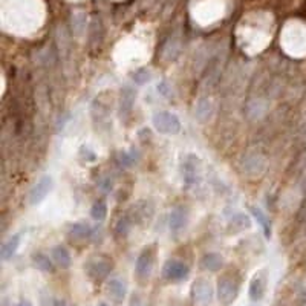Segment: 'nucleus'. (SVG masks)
<instances>
[{"instance_id":"5701e85b","label":"nucleus","mask_w":306,"mask_h":306,"mask_svg":"<svg viewBox=\"0 0 306 306\" xmlns=\"http://www.w3.org/2000/svg\"><path fill=\"white\" fill-rule=\"evenodd\" d=\"M17 306H32L31 303H28V301H22V303H19Z\"/></svg>"},{"instance_id":"f8f14e48","label":"nucleus","mask_w":306,"mask_h":306,"mask_svg":"<svg viewBox=\"0 0 306 306\" xmlns=\"http://www.w3.org/2000/svg\"><path fill=\"white\" fill-rule=\"evenodd\" d=\"M251 226V220L247 214L239 213L236 216H233V219L230 220L228 223V232L230 233H242L245 230H248Z\"/></svg>"},{"instance_id":"4be33fe9","label":"nucleus","mask_w":306,"mask_h":306,"mask_svg":"<svg viewBox=\"0 0 306 306\" xmlns=\"http://www.w3.org/2000/svg\"><path fill=\"white\" fill-rule=\"evenodd\" d=\"M54 306H72L67 300H63V298H55L54 300Z\"/></svg>"},{"instance_id":"9d476101","label":"nucleus","mask_w":306,"mask_h":306,"mask_svg":"<svg viewBox=\"0 0 306 306\" xmlns=\"http://www.w3.org/2000/svg\"><path fill=\"white\" fill-rule=\"evenodd\" d=\"M187 220H188V216L182 207L172 210V213H170V230L175 233L181 232V230L187 225Z\"/></svg>"},{"instance_id":"f3484780","label":"nucleus","mask_w":306,"mask_h":306,"mask_svg":"<svg viewBox=\"0 0 306 306\" xmlns=\"http://www.w3.org/2000/svg\"><path fill=\"white\" fill-rule=\"evenodd\" d=\"M91 216H92L94 220H98V222L104 220L106 216H107V205H106V202L101 201V199L95 201L94 205L91 207Z\"/></svg>"},{"instance_id":"7ed1b4c3","label":"nucleus","mask_w":306,"mask_h":306,"mask_svg":"<svg viewBox=\"0 0 306 306\" xmlns=\"http://www.w3.org/2000/svg\"><path fill=\"white\" fill-rule=\"evenodd\" d=\"M188 273H190L188 265L184 263L182 260H178V259H170L163 266V276L172 282L185 280L188 277Z\"/></svg>"},{"instance_id":"a211bd4d","label":"nucleus","mask_w":306,"mask_h":306,"mask_svg":"<svg viewBox=\"0 0 306 306\" xmlns=\"http://www.w3.org/2000/svg\"><path fill=\"white\" fill-rule=\"evenodd\" d=\"M34 265L38 268L40 271L45 273H51L52 271V260L46 256V254H35L34 256Z\"/></svg>"},{"instance_id":"2eb2a0df","label":"nucleus","mask_w":306,"mask_h":306,"mask_svg":"<svg viewBox=\"0 0 306 306\" xmlns=\"http://www.w3.org/2000/svg\"><path fill=\"white\" fill-rule=\"evenodd\" d=\"M202 265H204V268L207 271H213V273L219 271L222 268V265H223V257L220 254H217V253H208V254L204 256Z\"/></svg>"},{"instance_id":"6ab92c4d","label":"nucleus","mask_w":306,"mask_h":306,"mask_svg":"<svg viewBox=\"0 0 306 306\" xmlns=\"http://www.w3.org/2000/svg\"><path fill=\"white\" fill-rule=\"evenodd\" d=\"M198 164L196 163H185L184 169V181L187 184H195L198 178Z\"/></svg>"},{"instance_id":"20e7f679","label":"nucleus","mask_w":306,"mask_h":306,"mask_svg":"<svg viewBox=\"0 0 306 306\" xmlns=\"http://www.w3.org/2000/svg\"><path fill=\"white\" fill-rule=\"evenodd\" d=\"M153 262H155V250L151 247H145L136 259L135 273L139 279H147L153 270Z\"/></svg>"},{"instance_id":"aec40b11","label":"nucleus","mask_w":306,"mask_h":306,"mask_svg":"<svg viewBox=\"0 0 306 306\" xmlns=\"http://www.w3.org/2000/svg\"><path fill=\"white\" fill-rule=\"evenodd\" d=\"M133 80L138 83V85H144L150 80V73L147 69H139L135 75H133Z\"/></svg>"},{"instance_id":"0eeeda50","label":"nucleus","mask_w":306,"mask_h":306,"mask_svg":"<svg viewBox=\"0 0 306 306\" xmlns=\"http://www.w3.org/2000/svg\"><path fill=\"white\" fill-rule=\"evenodd\" d=\"M86 271L88 274L95 279V280H101L104 277H107V274L112 271V262L107 257H95L91 259L86 263Z\"/></svg>"},{"instance_id":"9b49d317","label":"nucleus","mask_w":306,"mask_h":306,"mask_svg":"<svg viewBox=\"0 0 306 306\" xmlns=\"http://www.w3.org/2000/svg\"><path fill=\"white\" fill-rule=\"evenodd\" d=\"M20 242H22V235H13L2 247V250H0V256H2L4 260H10L19 250L20 247Z\"/></svg>"},{"instance_id":"f03ea898","label":"nucleus","mask_w":306,"mask_h":306,"mask_svg":"<svg viewBox=\"0 0 306 306\" xmlns=\"http://www.w3.org/2000/svg\"><path fill=\"white\" fill-rule=\"evenodd\" d=\"M239 295V282L232 276H223L217 282V300L222 306H230Z\"/></svg>"},{"instance_id":"39448f33","label":"nucleus","mask_w":306,"mask_h":306,"mask_svg":"<svg viewBox=\"0 0 306 306\" xmlns=\"http://www.w3.org/2000/svg\"><path fill=\"white\" fill-rule=\"evenodd\" d=\"M191 295H193V300L198 304L205 306V304L211 303L214 291H213L211 283L207 279H198V280H195L193 286H191Z\"/></svg>"},{"instance_id":"423d86ee","label":"nucleus","mask_w":306,"mask_h":306,"mask_svg":"<svg viewBox=\"0 0 306 306\" xmlns=\"http://www.w3.org/2000/svg\"><path fill=\"white\" fill-rule=\"evenodd\" d=\"M52 190V178L51 176H42L37 181V184L29 191V204L37 205L46 199L49 191Z\"/></svg>"},{"instance_id":"b1692460","label":"nucleus","mask_w":306,"mask_h":306,"mask_svg":"<svg viewBox=\"0 0 306 306\" xmlns=\"http://www.w3.org/2000/svg\"><path fill=\"white\" fill-rule=\"evenodd\" d=\"M98 306H109V304H107V303H104V301H101V303H100Z\"/></svg>"},{"instance_id":"1a4fd4ad","label":"nucleus","mask_w":306,"mask_h":306,"mask_svg":"<svg viewBox=\"0 0 306 306\" xmlns=\"http://www.w3.org/2000/svg\"><path fill=\"white\" fill-rule=\"evenodd\" d=\"M107 294L117 301V303H121L124 298H126V294H127V289H126V285L124 282H121L120 279H110L107 282Z\"/></svg>"},{"instance_id":"412c9836","label":"nucleus","mask_w":306,"mask_h":306,"mask_svg":"<svg viewBox=\"0 0 306 306\" xmlns=\"http://www.w3.org/2000/svg\"><path fill=\"white\" fill-rule=\"evenodd\" d=\"M80 153H82V155L85 157V160H86V161H94V160H95L94 151H92L91 148H88V147H82Z\"/></svg>"},{"instance_id":"dca6fc26","label":"nucleus","mask_w":306,"mask_h":306,"mask_svg":"<svg viewBox=\"0 0 306 306\" xmlns=\"http://www.w3.org/2000/svg\"><path fill=\"white\" fill-rule=\"evenodd\" d=\"M250 211L254 216V219L257 220V223L262 226L265 236L266 238H271V222H270V219H268L265 216V213L260 208H257V207H250Z\"/></svg>"},{"instance_id":"6e6552de","label":"nucleus","mask_w":306,"mask_h":306,"mask_svg":"<svg viewBox=\"0 0 306 306\" xmlns=\"http://www.w3.org/2000/svg\"><path fill=\"white\" fill-rule=\"evenodd\" d=\"M266 288H268V277L263 271H259L254 274V277L250 282V288H248V295L253 301H260L263 300L265 294H266Z\"/></svg>"},{"instance_id":"ddd939ff","label":"nucleus","mask_w":306,"mask_h":306,"mask_svg":"<svg viewBox=\"0 0 306 306\" xmlns=\"http://www.w3.org/2000/svg\"><path fill=\"white\" fill-rule=\"evenodd\" d=\"M67 235L73 239H85L92 235V226L85 222H75L69 225Z\"/></svg>"},{"instance_id":"f257e3e1","label":"nucleus","mask_w":306,"mask_h":306,"mask_svg":"<svg viewBox=\"0 0 306 306\" xmlns=\"http://www.w3.org/2000/svg\"><path fill=\"white\" fill-rule=\"evenodd\" d=\"M151 124L155 130L161 135H178L181 132V121L175 113L167 110H160L153 115Z\"/></svg>"},{"instance_id":"4468645a","label":"nucleus","mask_w":306,"mask_h":306,"mask_svg":"<svg viewBox=\"0 0 306 306\" xmlns=\"http://www.w3.org/2000/svg\"><path fill=\"white\" fill-rule=\"evenodd\" d=\"M52 260H54L60 268H63V270L69 268L70 263H72L70 253H69L64 247H61V245H58V247H55V248L52 250Z\"/></svg>"}]
</instances>
